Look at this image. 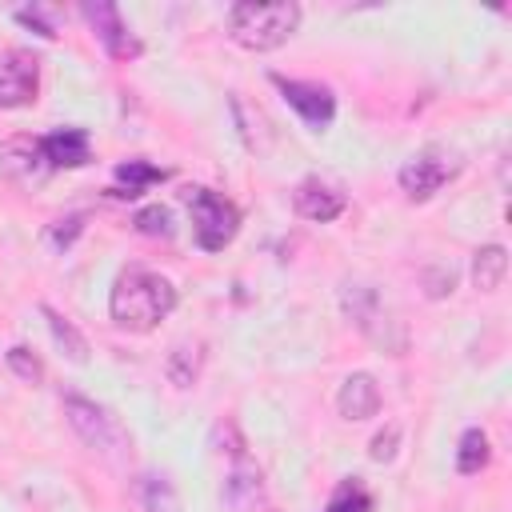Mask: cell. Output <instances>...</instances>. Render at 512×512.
<instances>
[{
	"label": "cell",
	"mask_w": 512,
	"mask_h": 512,
	"mask_svg": "<svg viewBox=\"0 0 512 512\" xmlns=\"http://www.w3.org/2000/svg\"><path fill=\"white\" fill-rule=\"evenodd\" d=\"M176 308V288L148 268H128L112 284V320L128 332L156 328Z\"/></svg>",
	"instance_id": "obj_1"
},
{
	"label": "cell",
	"mask_w": 512,
	"mask_h": 512,
	"mask_svg": "<svg viewBox=\"0 0 512 512\" xmlns=\"http://www.w3.org/2000/svg\"><path fill=\"white\" fill-rule=\"evenodd\" d=\"M300 24V8L292 0H272V4H256V0H244L228 12V28H232V40L248 52H268V48H280Z\"/></svg>",
	"instance_id": "obj_2"
},
{
	"label": "cell",
	"mask_w": 512,
	"mask_h": 512,
	"mask_svg": "<svg viewBox=\"0 0 512 512\" xmlns=\"http://www.w3.org/2000/svg\"><path fill=\"white\" fill-rule=\"evenodd\" d=\"M188 208H192V232H196V244L204 252H220L236 228H240V212L232 200L208 192V188H192L188 192Z\"/></svg>",
	"instance_id": "obj_3"
},
{
	"label": "cell",
	"mask_w": 512,
	"mask_h": 512,
	"mask_svg": "<svg viewBox=\"0 0 512 512\" xmlns=\"http://www.w3.org/2000/svg\"><path fill=\"white\" fill-rule=\"evenodd\" d=\"M460 172V160L444 148H428L420 156H412L404 168H400V188L412 196V200H424L432 196L440 184H448L452 176Z\"/></svg>",
	"instance_id": "obj_4"
},
{
	"label": "cell",
	"mask_w": 512,
	"mask_h": 512,
	"mask_svg": "<svg viewBox=\"0 0 512 512\" xmlns=\"http://www.w3.org/2000/svg\"><path fill=\"white\" fill-rule=\"evenodd\" d=\"M40 88V64L28 52H4L0 56V108H24L36 100Z\"/></svg>",
	"instance_id": "obj_5"
},
{
	"label": "cell",
	"mask_w": 512,
	"mask_h": 512,
	"mask_svg": "<svg viewBox=\"0 0 512 512\" xmlns=\"http://www.w3.org/2000/svg\"><path fill=\"white\" fill-rule=\"evenodd\" d=\"M0 172L12 176L16 184H40L52 172L48 152H44V140H36V136H12L8 144H0Z\"/></svg>",
	"instance_id": "obj_6"
},
{
	"label": "cell",
	"mask_w": 512,
	"mask_h": 512,
	"mask_svg": "<svg viewBox=\"0 0 512 512\" xmlns=\"http://www.w3.org/2000/svg\"><path fill=\"white\" fill-rule=\"evenodd\" d=\"M80 12L88 16V24L96 28L100 44H104L116 60H132V56H140V40L128 32V24H124V16H120V8H116V4L96 0V4H84Z\"/></svg>",
	"instance_id": "obj_7"
},
{
	"label": "cell",
	"mask_w": 512,
	"mask_h": 512,
	"mask_svg": "<svg viewBox=\"0 0 512 512\" xmlns=\"http://www.w3.org/2000/svg\"><path fill=\"white\" fill-rule=\"evenodd\" d=\"M64 412H68L72 428L84 436V444H92V448H104V452H108L112 444L124 440L120 424H116L100 404H92V400H84V396H68V400H64Z\"/></svg>",
	"instance_id": "obj_8"
},
{
	"label": "cell",
	"mask_w": 512,
	"mask_h": 512,
	"mask_svg": "<svg viewBox=\"0 0 512 512\" xmlns=\"http://www.w3.org/2000/svg\"><path fill=\"white\" fill-rule=\"evenodd\" d=\"M272 84L280 88V96L304 116V124H312V128H324L328 120H332V112H336V100H332V92L328 88H320V84H304V80H284V76H272Z\"/></svg>",
	"instance_id": "obj_9"
},
{
	"label": "cell",
	"mask_w": 512,
	"mask_h": 512,
	"mask_svg": "<svg viewBox=\"0 0 512 512\" xmlns=\"http://www.w3.org/2000/svg\"><path fill=\"white\" fill-rule=\"evenodd\" d=\"M292 204H296V212L304 216V220H336L340 212H344V196L336 192V188H328V184H320V180H304V184H296V192H292Z\"/></svg>",
	"instance_id": "obj_10"
},
{
	"label": "cell",
	"mask_w": 512,
	"mask_h": 512,
	"mask_svg": "<svg viewBox=\"0 0 512 512\" xmlns=\"http://www.w3.org/2000/svg\"><path fill=\"white\" fill-rule=\"evenodd\" d=\"M336 404H340V416H344V420H368V416H376V408H380V388H376V380H372L368 372H352V376L344 380Z\"/></svg>",
	"instance_id": "obj_11"
},
{
	"label": "cell",
	"mask_w": 512,
	"mask_h": 512,
	"mask_svg": "<svg viewBox=\"0 0 512 512\" xmlns=\"http://www.w3.org/2000/svg\"><path fill=\"white\" fill-rule=\"evenodd\" d=\"M44 152L52 168H80L88 164V132L84 128H60L44 136Z\"/></svg>",
	"instance_id": "obj_12"
},
{
	"label": "cell",
	"mask_w": 512,
	"mask_h": 512,
	"mask_svg": "<svg viewBox=\"0 0 512 512\" xmlns=\"http://www.w3.org/2000/svg\"><path fill=\"white\" fill-rule=\"evenodd\" d=\"M344 304H348V316L356 320V328L364 332V336H372L376 344H388V320H380V300H376V292L372 288H352L348 296H344Z\"/></svg>",
	"instance_id": "obj_13"
},
{
	"label": "cell",
	"mask_w": 512,
	"mask_h": 512,
	"mask_svg": "<svg viewBox=\"0 0 512 512\" xmlns=\"http://www.w3.org/2000/svg\"><path fill=\"white\" fill-rule=\"evenodd\" d=\"M504 272H508V252L500 244H488V248L476 252V260H472V284L480 292L500 288L504 284Z\"/></svg>",
	"instance_id": "obj_14"
},
{
	"label": "cell",
	"mask_w": 512,
	"mask_h": 512,
	"mask_svg": "<svg viewBox=\"0 0 512 512\" xmlns=\"http://www.w3.org/2000/svg\"><path fill=\"white\" fill-rule=\"evenodd\" d=\"M156 180H164V168H152V164H144V160H128V164H120L116 168V196H140L148 184H156Z\"/></svg>",
	"instance_id": "obj_15"
},
{
	"label": "cell",
	"mask_w": 512,
	"mask_h": 512,
	"mask_svg": "<svg viewBox=\"0 0 512 512\" xmlns=\"http://www.w3.org/2000/svg\"><path fill=\"white\" fill-rule=\"evenodd\" d=\"M136 500L144 512H176V492L164 476H140L136 480Z\"/></svg>",
	"instance_id": "obj_16"
},
{
	"label": "cell",
	"mask_w": 512,
	"mask_h": 512,
	"mask_svg": "<svg viewBox=\"0 0 512 512\" xmlns=\"http://www.w3.org/2000/svg\"><path fill=\"white\" fill-rule=\"evenodd\" d=\"M200 360H204L200 344H176L172 356H168V380L180 384V388L196 384V376H200Z\"/></svg>",
	"instance_id": "obj_17"
},
{
	"label": "cell",
	"mask_w": 512,
	"mask_h": 512,
	"mask_svg": "<svg viewBox=\"0 0 512 512\" xmlns=\"http://www.w3.org/2000/svg\"><path fill=\"white\" fill-rule=\"evenodd\" d=\"M488 464V436L480 432V428H468L464 436H460V448H456V468L464 472V476H472V472H480Z\"/></svg>",
	"instance_id": "obj_18"
},
{
	"label": "cell",
	"mask_w": 512,
	"mask_h": 512,
	"mask_svg": "<svg viewBox=\"0 0 512 512\" xmlns=\"http://www.w3.org/2000/svg\"><path fill=\"white\" fill-rule=\"evenodd\" d=\"M44 316H48V328H52L56 344H64V352H68V356H72V360L80 364V360L88 356V340H84V336H80V332H76V328H72V324H68L64 316H60V312L44 308Z\"/></svg>",
	"instance_id": "obj_19"
},
{
	"label": "cell",
	"mask_w": 512,
	"mask_h": 512,
	"mask_svg": "<svg viewBox=\"0 0 512 512\" xmlns=\"http://www.w3.org/2000/svg\"><path fill=\"white\" fill-rule=\"evenodd\" d=\"M368 492H364V484H356V480H348V484H340L336 488V496L328 500V512H368Z\"/></svg>",
	"instance_id": "obj_20"
},
{
	"label": "cell",
	"mask_w": 512,
	"mask_h": 512,
	"mask_svg": "<svg viewBox=\"0 0 512 512\" xmlns=\"http://www.w3.org/2000/svg\"><path fill=\"white\" fill-rule=\"evenodd\" d=\"M8 368L20 376V380H28V384H40V376H44V368H40V360L28 352V348H8Z\"/></svg>",
	"instance_id": "obj_21"
},
{
	"label": "cell",
	"mask_w": 512,
	"mask_h": 512,
	"mask_svg": "<svg viewBox=\"0 0 512 512\" xmlns=\"http://www.w3.org/2000/svg\"><path fill=\"white\" fill-rule=\"evenodd\" d=\"M136 228H140L144 236H172V216L156 204V208H144V212L136 216Z\"/></svg>",
	"instance_id": "obj_22"
},
{
	"label": "cell",
	"mask_w": 512,
	"mask_h": 512,
	"mask_svg": "<svg viewBox=\"0 0 512 512\" xmlns=\"http://www.w3.org/2000/svg\"><path fill=\"white\" fill-rule=\"evenodd\" d=\"M80 228H84V216H68V220H56V228H52L48 236H52V244H56V248H68V244L76 240V232H80Z\"/></svg>",
	"instance_id": "obj_23"
},
{
	"label": "cell",
	"mask_w": 512,
	"mask_h": 512,
	"mask_svg": "<svg viewBox=\"0 0 512 512\" xmlns=\"http://www.w3.org/2000/svg\"><path fill=\"white\" fill-rule=\"evenodd\" d=\"M396 440H400V428H388L372 440V460H392L396 456Z\"/></svg>",
	"instance_id": "obj_24"
}]
</instances>
